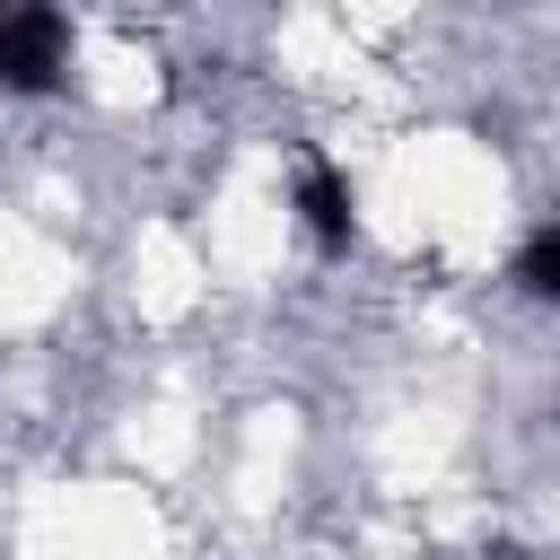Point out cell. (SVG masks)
<instances>
[{"mask_svg": "<svg viewBox=\"0 0 560 560\" xmlns=\"http://www.w3.org/2000/svg\"><path fill=\"white\" fill-rule=\"evenodd\" d=\"M70 61L61 0H0V96H52Z\"/></svg>", "mask_w": 560, "mask_h": 560, "instance_id": "1", "label": "cell"}, {"mask_svg": "<svg viewBox=\"0 0 560 560\" xmlns=\"http://www.w3.org/2000/svg\"><path fill=\"white\" fill-rule=\"evenodd\" d=\"M298 219L315 228V245H350V228H359V210H350V175L341 166H324V158H306L298 166Z\"/></svg>", "mask_w": 560, "mask_h": 560, "instance_id": "2", "label": "cell"}, {"mask_svg": "<svg viewBox=\"0 0 560 560\" xmlns=\"http://www.w3.org/2000/svg\"><path fill=\"white\" fill-rule=\"evenodd\" d=\"M508 271H516V289H525V298L560 306V219H551V228H534V236L516 245V262H508Z\"/></svg>", "mask_w": 560, "mask_h": 560, "instance_id": "3", "label": "cell"}]
</instances>
